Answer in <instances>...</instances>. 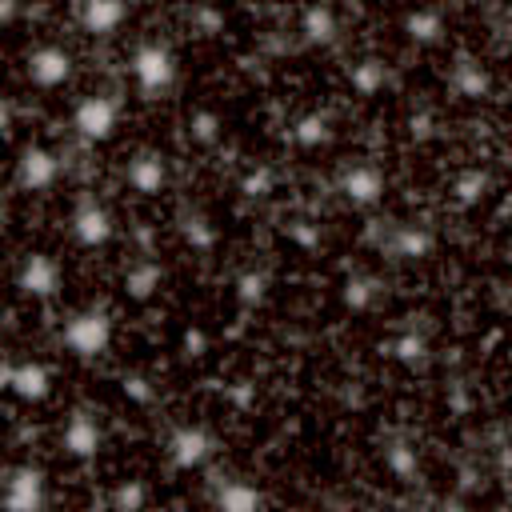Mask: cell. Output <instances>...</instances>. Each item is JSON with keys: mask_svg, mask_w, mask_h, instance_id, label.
Segmentation results:
<instances>
[{"mask_svg": "<svg viewBox=\"0 0 512 512\" xmlns=\"http://www.w3.org/2000/svg\"><path fill=\"white\" fill-rule=\"evenodd\" d=\"M60 340H64V348L72 356L92 360V356L108 352V344H112V316L104 308H80V312H72L64 320Z\"/></svg>", "mask_w": 512, "mask_h": 512, "instance_id": "6da1fadb", "label": "cell"}, {"mask_svg": "<svg viewBox=\"0 0 512 512\" xmlns=\"http://www.w3.org/2000/svg\"><path fill=\"white\" fill-rule=\"evenodd\" d=\"M24 72H28V80H32L40 92H52V88L68 84V76H72V52H68L64 44H56V40L36 44V48L28 52V60H24Z\"/></svg>", "mask_w": 512, "mask_h": 512, "instance_id": "7a4b0ae2", "label": "cell"}, {"mask_svg": "<svg viewBox=\"0 0 512 512\" xmlns=\"http://www.w3.org/2000/svg\"><path fill=\"white\" fill-rule=\"evenodd\" d=\"M132 76H136V88H140V92L156 96V92H164V88L172 84L176 60H172V52H168L164 44L148 40V44H140V48L132 52Z\"/></svg>", "mask_w": 512, "mask_h": 512, "instance_id": "3957f363", "label": "cell"}, {"mask_svg": "<svg viewBox=\"0 0 512 512\" xmlns=\"http://www.w3.org/2000/svg\"><path fill=\"white\" fill-rule=\"evenodd\" d=\"M76 132L88 136V140H108L120 124V100L112 92H92L76 104V116H72Z\"/></svg>", "mask_w": 512, "mask_h": 512, "instance_id": "277c9868", "label": "cell"}, {"mask_svg": "<svg viewBox=\"0 0 512 512\" xmlns=\"http://www.w3.org/2000/svg\"><path fill=\"white\" fill-rule=\"evenodd\" d=\"M48 504V484L44 472L32 464H20L4 480V512H44Z\"/></svg>", "mask_w": 512, "mask_h": 512, "instance_id": "5b68a950", "label": "cell"}, {"mask_svg": "<svg viewBox=\"0 0 512 512\" xmlns=\"http://www.w3.org/2000/svg\"><path fill=\"white\" fill-rule=\"evenodd\" d=\"M16 180H20L24 192H48V188H56V180H60V156L52 148H44V144L24 148L20 168H16Z\"/></svg>", "mask_w": 512, "mask_h": 512, "instance_id": "8992f818", "label": "cell"}, {"mask_svg": "<svg viewBox=\"0 0 512 512\" xmlns=\"http://www.w3.org/2000/svg\"><path fill=\"white\" fill-rule=\"evenodd\" d=\"M16 284H20L28 296L48 300V296H56V292H60V264H56L48 252H28V256H24V264H20Z\"/></svg>", "mask_w": 512, "mask_h": 512, "instance_id": "52a82bcc", "label": "cell"}, {"mask_svg": "<svg viewBox=\"0 0 512 512\" xmlns=\"http://www.w3.org/2000/svg\"><path fill=\"white\" fill-rule=\"evenodd\" d=\"M104 444V432H100V420L92 412H72L64 432H60V448L72 456V460H88L96 456Z\"/></svg>", "mask_w": 512, "mask_h": 512, "instance_id": "ba28073f", "label": "cell"}, {"mask_svg": "<svg viewBox=\"0 0 512 512\" xmlns=\"http://www.w3.org/2000/svg\"><path fill=\"white\" fill-rule=\"evenodd\" d=\"M72 236L80 248H104L112 236V216L100 204H80L72 216Z\"/></svg>", "mask_w": 512, "mask_h": 512, "instance_id": "9c48e42d", "label": "cell"}, {"mask_svg": "<svg viewBox=\"0 0 512 512\" xmlns=\"http://www.w3.org/2000/svg\"><path fill=\"white\" fill-rule=\"evenodd\" d=\"M208 452H212V440H208L204 428H176L172 440H168V456H172V464H180V468L204 464Z\"/></svg>", "mask_w": 512, "mask_h": 512, "instance_id": "30bf717a", "label": "cell"}, {"mask_svg": "<svg viewBox=\"0 0 512 512\" xmlns=\"http://www.w3.org/2000/svg\"><path fill=\"white\" fill-rule=\"evenodd\" d=\"M264 496L252 480H224L216 488V512H260Z\"/></svg>", "mask_w": 512, "mask_h": 512, "instance_id": "8fae6325", "label": "cell"}, {"mask_svg": "<svg viewBox=\"0 0 512 512\" xmlns=\"http://www.w3.org/2000/svg\"><path fill=\"white\" fill-rule=\"evenodd\" d=\"M128 184H132V192H140V196H156L160 188H164V160L156 156V152H140L132 164H128Z\"/></svg>", "mask_w": 512, "mask_h": 512, "instance_id": "7c38bea8", "label": "cell"}, {"mask_svg": "<svg viewBox=\"0 0 512 512\" xmlns=\"http://www.w3.org/2000/svg\"><path fill=\"white\" fill-rule=\"evenodd\" d=\"M124 20H128V8H124V4H112V0H92V4L80 8V24H84V32H96V36L116 32Z\"/></svg>", "mask_w": 512, "mask_h": 512, "instance_id": "4fadbf2b", "label": "cell"}, {"mask_svg": "<svg viewBox=\"0 0 512 512\" xmlns=\"http://www.w3.org/2000/svg\"><path fill=\"white\" fill-rule=\"evenodd\" d=\"M380 188H384V180H380V168L376 164H352L344 172V192L356 204H372L380 196Z\"/></svg>", "mask_w": 512, "mask_h": 512, "instance_id": "5bb4252c", "label": "cell"}, {"mask_svg": "<svg viewBox=\"0 0 512 512\" xmlns=\"http://www.w3.org/2000/svg\"><path fill=\"white\" fill-rule=\"evenodd\" d=\"M4 384H8L16 396L36 400V396L48 392V368H44V364H16V368L4 372Z\"/></svg>", "mask_w": 512, "mask_h": 512, "instance_id": "9a60e30c", "label": "cell"}, {"mask_svg": "<svg viewBox=\"0 0 512 512\" xmlns=\"http://www.w3.org/2000/svg\"><path fill=\"white\" fill-rule=\"evenodd\" d=\"M380 84H384V64H380V60H360V64H352V88H356L360 96H372Z\"/></svg>", "mask_w": 512, "mask_h": 512, "instance_id": "2e32d148", "label": "cell"}, {"mask_svg": "<svg viewBox=\"0 0 512 512\" xmlns=\"http://www.w3.org/2000/svg\"><path fill=\"white\" fill-rule=\"evenodd\" d=\"M404 24H408V32H412L416 40H436V36H440V28H444V12H440V8L412 12Z\"/></svg>", "mask_w": 512, "mask_h": 512, "instance_id": "e0dca14e", "label": "cell"}, {"mask_svg": "<svg viewBox=\"0 0 512 512\" xmlns=\"http://www.w3.org/2000/svg\"><path fill=\"white\" fill-rule=\"evenodd\" d=\"M144 484L140 480H128V484H120V492H116V508L120 512H140L144 508Z\"/></svg>", "mask_w": 512, "mask_h": 512, "instance_id": "ac0fdd59", "label": "cell"}, {"mask_svg": "<svg viewBox=\"0 0 512 512\" xmlns=\"http://www.w3.org/2000/svg\"><path fill=\"white\" fill-rule=\"evenodd\" d=\"M304 28H308V36L328 40V36H332V12H328V8H308V12H304Z\"/></svg>", "mask_w": 512, "mask_h": 512, "instance_id": "d6986e66", "label": "cell"}, {"mask_svg": "<svg viewBox=\"0 0 512 512\" xmlns=\"http://www.w3.org/2000/svg\"><path fill=\"white\" fill-rule=\"evenodd\" d=\"M388 464H392L396 476H412L416 472V456L408 452V444H392L388 448Z\"/></svg>", "mask_w": 512, "mask_h": 512, "instance_id": "ffe728a7", "label": "cell"}, {"mask_svg": "<svg viewBox=\"0 0 512 512\" xmlns=\"http://www.w3.org/2000/svg\"><path fill=\"white\" fill-rule=\"evenodd\" d=\"M460 92H464V96H480V92H484V72H476L472 64H464V68H460Z\"/></svg>", "mask_w": 512, "mask_h": 512, "instance_id": "44dd1931", "label": "cell"}, {"mask_svg": "<svg viewBox=\"0 0 512 512\" xmlns=\"http://www.w3.org/2000/svg\"><path fill=\"white\" fill-rule=\"evenodd\" d=\"M428 244H432V240H428L424 232H404L396 248H400V256H420V252H428Z\"/></svg>", "mask_w": 512, "mask_h": 512, "instance_id": "7402d4cb", "label": "cell"}, {"mask_svg": "<svg viewBox=\"0 0 512 512\" xmlns=\"http://www.w3.org/2000/svg\"><path fill=\"white\" fill-rule=\"evenodd\" d=\"M12 128V104H8V96H0V136Z\"/></svg>", "mask_w": 512, "mask_h": 512, "instance_id": "603a6c76", "label": "cell"}, {"mask_svg": "<svg viewBox=\"0 0 512 512\" xmlns=\"http://www.w3.org/2000/svg\"><path fill=\"white\" fill-rule=\"evenodd\" d=\"M16 16H20V8L4 0V4H0V24H8V20H16Z\"/></svg>", "mask_w": 512, "mask_h": 512, "instance_id": "cb8c5ba5", "label": "cell"}, {"mask_svg": "<svg viewBox=\"0 0 512 512\" xmlns=\"http://www.w3.org/2000/svg\"><path fill=\"white\" fill-rule=\"evenodd\" d=\"M4 224H8V208H4V200H0V232H4Z\"/></svg>", "mask_w": 512, "mask_h": 512, "instance_id": "d4e9b609", "label": "cell"}, {"mask_svg": "<svg viewBox=\"0 0 512 512\" xmlns=\"http://www.w3.org/2000/svg\"><path fill=\"white\" fill-rule=\"evenodd\" d=\"M0 336H4V316H0Z\"/></svg>", "mask_w": 512, "mask_h": 512, "instance_id": "484cf974", "label": "cell"}]
</instances>
